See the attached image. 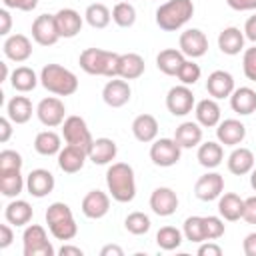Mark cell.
I'll return each instance as SVG.
<instances>
[{"mask_svg": "<svg viewBox=\"0 0 256 256\" xmlns=\"http://www.w3.org/2000/svg\"><path fill=\"white\" fill-rule=\"evenodd\" d=\"M14 240V232H12V224H0V250L8 248Z\"/></svg>", "mask_w": 256, "mask_h": 256, "instance_id": "816d5d0a", "label": "cell"}, {"mask_svg": "<svg viewBox=\"0 0 256 256\" xmlns=\"http://www.w3.org/2000/svg\"><path fill=\"white\" fill-rule=\"evenodd\" d=\"M34 150L40 156H54L62 150V138L54 130H42L34 138Z\"/></svg>", "mask_w": 256, "mask_h": 256, "instance_id": "8d00e7d4", "label": "cell"}, {"mask_svg": "<svg viewBox=\"0 0 256 256\" xmlns=\"http://www.w3.org/2000/svg\"><path fill=\"white\" fill-rule=\"evenodd\" d=\"M118 154V146L112 138H96L88 150V160H92L94 164L98 166H104V164H112V160L116 158Z\"/></svg>", "mask_w": 256, "mask_h": 256, "instance_id": "484cf974", "label": "cell"}, {"mask_svg": "<svg viewBox=\"0 0 256 256\" xmlns=\"http://www.w3.org/2000/svg\"><path fill=\"white\" fill-rule=\"evenodd\" d=\"M196 106V98L190 90V86L180 84V86H172L166 94V108L172 116H186L194 110Z\"/></svg>", "mask_w": 256, "mask_h": 256, "instance_id": "9c48e42d", "label": "cell"}, {"mask_svg": "<svg viewBox=\"0 0 256 256\" xmlns=\"http://www.w3.org/2000/svg\"><path fill=\"white\" fill-rule=\"evenodd\" d=\"M226 232L222 216H204V236L206 240H218Z\"/></svg>", "mask_w": 256, "mask_h": 256, "instance_id": "ee69618b", "label": "cell"}, {"mask_svg": "<svg viewBox=\"0 0 256 256\" xmlns=\"http://www.w3.org/2000/svg\"><path fill=\"white\" fill-rule=\"evenodd\" d=\"M22 156L16 152V150H2L0 152V172H6V170H22Z\"/></svg>", "mask_w": 256, "mask_h": 256, "instance_id": "bcb514c9", "label": "cell"}, {"mask_svg": "<svg viewBox=\"0 0 256 256\" xmlns=\"http://www.w3.org/2000/svg\"><path fill=\"white\" fill-rule=\"evenodd\" d=\"M0 68H2V78H0V82L10 80V74H12V72H8V64H6V62H0Z\"/></svg>", "mask_w": 256, "mask_h": 256, "instance_id": "94428289", "label": "cell"}, {"mask_svg": "<svg viewBox=\"0 0 256 256\" xmlns=\"http://www.w3.org/2000/svg\"><path fill=\"white\" fill-rule=\"evenodd\" d=\"M62 138L66 140V144L78 146V148H82L86 152L90 150V146L94 142V138H92V134L88 130L86 120L82 116H76V114L66 116V120L62 122Z\"/></svg>", "mask_w": 256, "mask_h": 256, "instance_id": "52a82bcc", "label": "cell"}, {"mask_svg": "<svg viewBox=\"0 0 256 256\" xmlns=\"http://www.w3.org/2000/svg\"><path fill=\"white\" fill-rule=\"evenodd\" d=\"M200 76H202V70H200V66L194 60H186L182 64L180 72H178V80L182 84H186V86H194L200 80Z\"/></svg>", "mask_w": 256, "mask_h": 256, "instance_id": "f6af8a7d", "label": "cell"}, {"mask_svg": "<svg viewBox=\"0 0 256 256\" xmlns=\"http://www.w3.org/2000/svg\"><path fill=\"white\" fill-rule=\"evenodd\" d=\"M198 256H222V246H218L214 240H204L198 246Z\"/></svg>", "mask_w": 256, "mask_h": 256, "instance_id": "681fc988", "label": "cell"}, {"mask_svg": "<svg viewBox=\"0 0 256 256\" xmlns=\"http://www.w3.org/2000/svg\"><path fill=\"white\" fill-rule=\"evenodd\" d=\"M216 138L224 146H238L246 138V126L236 118L220 120V124L216 126Z\"/></svg>", "mask_w": 256, "mask_h": 256, "instance_id": "d6986e66", "label": "cell"}, {"mask_svg": "<svg viewBox=\"0 0 256 256\" xmlns=\"http://www.w3.org/2000/svg\"><path fill=\"white\" fill-rule=\"evenodd\" d=\"M26 186V180L20 170H6L0 172V192L6 198H16Z\"/></svg>", "mask_w": 256, "mask_h": 256, "instance_id": "74e56055", "label": "cell"}, {"mask_svg": "<svg viewBox=\"0 0 256 256\" xmlns=\"http://www.w3.org/2000/svg\"><path fill=\"white\" fill-rule=\"evenodd\" d=\"M56 156H58V166H60L62 172H66V174H76V172H80V170L84 168V162H86V158H88V152L82 150V148H78V146L66 144Z\"/></svg>", "mask_w": 256, "mask_h": 256, "instance_id": "7402d4cb", "label": "cell"}, {"mask_svg": "<svg viewBox=\"0 0 256 256\" xmlns=\"http://www.w3.org/2000/svg\"><path fill=\"white\" fill-rule=\"evenodd\" d=\"M130 96H132V90H130V84L128 80L116 76V78H110L104 88H102V100L110 106V108H122L124 104L130 102Z\"/></svg>", "mask_w": 256, "mask_h": 256, "instance_id": "4fadbf2b", "label": "cell"}, {"mask_svg": "<svg viewBox=\"0 0 256 256\" xmlns=\"http://www.w3.org/2000/svg\"><path fill=\"white\" fill-rule=\"evenodd\" d=\"M222 192H224V178L218 172H206L194 184V194L202 202L218 200Z\"/></svg>", "mask_w": 256, "mask_h": 256, "instance_id": "5bb4252c", "label": "cell"}, {"mask_svg": "<svg viewBox=\"0 0 256 256\" xmlns=\"http://www.w3.org/2000/svg\"><path fill=\"white\" fill-rule=\"evenodd\" d=\"M12 124L14 122L8 116H2L0 118V142L2 144H6L10 140V136H12Z\"/></svg>", "mask_w": 256, "mask_h": 256, "instance_id": "db71d44e", "label": "cell"}, {"mask_svg": "<svg viewBox=\"0 0 256 256\" xmlns=\"http://www.w3.org/2000/svg\"><path fill=\"white\" fill-rule=\"evenodd\" d=\"M0 22H2V26H0V34H2V36H10L12 16H10L8 8H2V10H0Z\"/></svg>", "mask_w": 256, "mask_h": 256, "instance_id": "9f6ffc18", "label": "cell"}, {"mask_svg": "<svg viewBox=\"0 0 256 256\" xmlns=\"http://www.w3.org/2000/svg\"><path fill=\"white\" fill-rule=\"evenodd\" d=\"M46 224H48V230L50 234L56 238V240H72L76 238L78 234V224L74 220V214H72V208L64 202H52L48 208H46Z\"/></svg>", "mask_w": 256, "mask_h": 256, "instance_id": "3957f363", "label": "cell"}, {"mask_svg": "<svg viewBox=\"0 0 256 256\" xmlns=\"http://www.w3.org/2000/svg\"><path fill=\"white\" fill-rule=\"evenodd\" d=\"M4 8L12 10H22V12H32L38 6V0H2Z\"/></svg>", "mask_w": 256, "mask_h": 256, "instance_id": "c3c4849f", "label": "cell"}, {"mask_svg": "<svg viewBox=\"0 0 256 256\" xmlns=\"http://www.w3.org/2000/svg\"><path fill=\"white\" fill-rule=\"evenodd\" d=\"M40 78L36 76V72L30 68V66H18L12 70L10 74V84L16 92H32L36 86H38Z\"/></svg>", "mask_w": 256, "mask_h": 256, "instance_id": "d590c367", "label": "cell"}, {"mask_svg": "<svg viewBox=\"0 0 256 256\" xmlns=\"http://www.w3.org/2000/svg\"><path fill=\"white\" fill-rule=\"evenodd\" d=\"M242 210H244V198H240L234 192H222L218 198V214L228 220V222H236L242 218Z\"/></svg>", "mask_w": 256, "mask_h": 256, "instance_id": "1f68e13d", "label": "cell"}, {"mask_svg": "<svg viewBox=\"0 0 256 256\" xmlns=\"http://www.w3.org/2000/svg\"><path fill=\"white\" fill-rule=\"evenodd\" d=\"M196 160H198L200 166H204L208 170L220 166L222 160H224V148H222V144L220 142H212V140L200 142L198 152H196Z\"/></svg>", "mask_w": 256, "mask_h": 256, "instance_id": "4dcf8cb0", "label": "cell"}, {"mask_svg": "<svg viewBox=\"0 0 256 256\" xmlns=\"http://www.w3.org/2000/svg\"><path fill=\"white\" fill-rule=\"evenodd\" d=\"M244 36H246L250 42L256 44V14L246 20V24H244Z\"/></svg>", "mask_w": 256, "mask_h": 256, "instance_id": "6f0895ef", "label": "cell"}, {"mask_svg": "<svg viewBox=\"0 0 256 256\" xmlns=\"http://www.w3.org/2000/svg\"><path fill=\"white\" fill-rule=\"evenodd\" d=\"M84 20H86L92 28L102 30V28H106V26L110 24V20H112V12L108 10L106 4H102V2H94V4H88L86 12H84Z\"/></svg>", "mask_w": 256, "mask_h": 256, "instance_id": "f35d334b", "label": "cell"}, {"mask_svg": "<svg viewBox=\"0 0 256 256\" xmlns=\"http://www.w3.org/2000/svg\"><path fill=\"white\" fill-rule=\"evenodd\" d=\"M230 108L240 116L256 112V90H252L250 86L234 88V92L230 94Z\"/></svg>", "mask_w": 256, "mask_h": 256, "instance_id": "4316f807", "label": "cell"}, {"mask_svg": "<svg viewBox=\"0 0 256 256\" xmlns=\"http://www.w3.org/2000/svg\"><path fill=\"white\" fill-rule=\"evenodd\" d=\"M250 186H252V190L256 192V166H254L252 172H250Z\"/></svg>", "mask_w": 256, "mask_h": 256, "instance_id": "6125c7cd", "label": "cell"}, {"mask_svg": "<svg viewBox=\"0 0 256 256\" xmlns=\"http://www.w3.org/2000/svg\"><path fill=\"white\" fill-rule=\"evenodd\" d=\"M22 252L24 256H54L56 250L48 240L46 228L40 224H28L22 234Z\"/></svg>", "mask_w": 256, "mask_h": 256, "instance_id": "8992f818", "label": "cell"}, {"mask_svg": "<svg viewBox=\"0 0 256 256\" xmlns=\"http://www.w3.org/2000/svg\"><path fill=\"white\" fill-rule=\"evenodd\" d=\"M36 116L46 128H56V126H62V122L66 120V106L60 98L48 96L38 102Z\"/></svg>", "mask_w": 256, "mask_h": 256, "instance_id": "30bf717a", "label": "cell"}, {"mask_svg": "<svg viewBox=\"0 0 256 256\" xmlns=\"http://www.w3.org/2000/svg\"><path fill=\"white\" fill-rule=\"evenodd\" d=\"M206 90L216 100L230 98V94L234 92V76L230 72H226V70H214V72L208 74Z\"/></svg>", "mask_w": 256, "mask_h": 256, "instance_id": "ffe728a7", "label": "cell"}, {"mask_svg": "<svg viewBox=\"0 0 256 256\" xmlns=\"http://www.w3.org/2000/svg\"><path fill=\"white\" fill-rule=\"evenodd\" d=\"M32 102L28 96H12L6 104V116L14 124H26L32 118Z\"/></svg>", "mask_w": 256, "mask_h": 256, "instance_id": "836d02e7", "label": "cell"}, {"mask_svg": "<svg viewBox=\"0 0 256 256\" xmlns=\"http://www.w3.org/2000/svg\"><path fill=\"white\" fill-rule=\"evenodd\" d=\"M60 38H74L84 24V16H80V12H76L74 8H62L54 14Z\"/></svg>", "mask_w": 256, "mask_h": 256, "instance_id": "44dd1931", "label": "cell"}, {"mask_svg": "<svg viewBox=\"0 0 256 256\" xmlns=\"http://www.w3.org/2000/svg\"><path fill=\"white\" fill-rule=\"evenodd\" d=\"M118 2H128V0H118Z\"/></svg>", "mask_w": 256, "mask_h": 256, "instance_id": "be15d7a7", "label": "cell"}, {"mask_svg": "<svg viewBox=\"0 0 256 256\" xmlns=\"http://www.w3.org/2000/svg\"><path fill=\"white\" fill-rule=\"evenodd\" d=\"M184 62H186V56L176 48L160 50L158 56H156V66L166 76H178V72H180Z\"/></svg>", "mask_w": 256, "mask_h": 256, "instance_id": "f1b7e54d", "label": "cell"}, {"mask_svg": "<svg viewBox=\"0 0 256 256\" xmlns=\"http://www.w3.org/2000/svg\"><path fill=\"white\" fill-rule=\"evenodd\" d=\"M182 234L188 242H194V244L204 242L206 240V236H204V216H188L184 220Z\"/></svg>", "mask_w": 256, "mask_h": 256, "instance_id": "b9f144b4", "label": "cell"}, {"mask_svg": "<svg viewBox=\"0 0 256 256\" xmlns=\"http://www.w3.org/2000/svg\"><path fill=\"white\" fill-rule=\"evenodd\" d=\"M106 186L112 200L126 204L136 196V178L134 168L126 162H112L106 170Z\"/></svg>", "mask_w": 256, "mask_h": 256, "instance_id": "6da1fadb", "label": "cell"}, {"mask_svg": "<svg viewBox=\"0 0 256 256\" xmlns=\"http://www.w3.org/2000/svg\"><path fill=\"white\" fill-rule=\"evenodd\" d=\"M226 164H228V170H230L232 174L244 176V174H250V172H252V168L256 166V158H254V152H252L250 148L236 146V148L230 152Z\"/></svg>", "mask_w": 256, "mask_h": 256, "instance_id": "603a6c76", "label": "cell"}, {"mask_svg": "<svg viewBox=\"0 0 256 256\" xmlns=\"http://www.w3.org/2000/svg\"><path fill=\"white\" fill-rule=\"evenodd\" d=\"M182 148L174 138H156L150 146V160L160 168H170L178 164Z\"/></svg>", "mask_w": 256, "mask_h": 256, "instance_id": "ba28073f", "label": "cell"}, {"mask_svg": "<svg viewBox=\"0 0 256 256\" xmlns=\"http://www.w3.org/2000/svg\"><path fill=\"white\" fill-rule=\"evenodd\" d=\"M40 84L56 96H72L78 90V78L60 64H46L40 70Z\"/></svg>", "mask_w": 256, "mask_h": 256, "instance_id": "5b68a950", "label": "cell"}, {"mask_svg": "<svg viewBox=\"0 0 256 256\" xmlns=\"http://www.w3.org/2000/svg\"><path fill=\"white\" fill-rule=\"evenodd\" d=\"M178 50L188 58H200L208 52V38L198 28H188L178 38Z\"/></svg>", "mask_w": 256, "mask_h": 256, "instance_id": "7c38bea8", "label": "cell"}, {"mask_svg": "<svg viewBox=\"0 0 256 256\" xmlns=\"http://www.w3.org/2000/svg\"><path fill=\"white\" fill-rule=\"evenodd\" d=\"M82 214L90 220H98L104 218L110 210V194L102 192V190H90L84 198H82Z\"/></svg>", "mask_w": 256, "mask_h": 256, "instance_id": "e0dca14e", "label": "cell"}, {"mask_svg": "<svg viewBox=\"0 0 256 256\" xmlns=\"http://www.w3.org/2000/svg\"><path fill=\"white\" fill-rule=\"evenodd\" d=\"M100 256H124V250L118 244H106V246H102Z\"/></svg>", "mask_w": 256, "mask_h": 256, "instance_id": "680465c9", "label": "cell"}, {"mask_svg": "<svg viewBox=\"0 0 256 256\" xmlns=\"http://www.w3.org/2000/svg\"><path fill=\"white\" fill-rule=\"evenodd\" d=\"M78 64L86 74L116 78L118 76L120 54H116L112 50H102V48H86V50L80 52Z\"/></svg>", "mask_w": 256, "mask_h": 256, "instance_id": "7a4b0ae2", "label": "cell"}, {"mask_svg": "<svg viewBox=\"0 0 256 256\" xmlns=\"http://www.w3.org/2000/svg\"><path fill=\"white\" fill-rule=\"evenodd\" d=\"M58 254L60 256H82L84 254V250L80 248V246H72V244H64L60 250H58Z\"/></svg>", "mask_w": 256, "mask_h": 256, "instance_id": "91938a15", "label": "cell"}, {"mask_svg": "<svg viewBox=\"0 0 256 256\" xmlns=\"http://www.w3.org/2000/svg\"><path fill=\"white\" fill-rule=\"evenodd\" d=\"M242 250L246 256H256V232L246 234V238L242 240Z\"/></svg>", "mask_w": 256, "mask_h": 256, "instance_id": "11a10c76", "label": "cell"}, {"mask_svg": "<svg viewBox=\"0 0 256 256\" xmlns=\"http://www.w3.org/2000/svg\"><path fill=\"white\" fill-rule=\"evenodd\" d=\"M242 70H244V76L250 80V82H256V44L252 48H246L244 50V56H242Z\"/></svg>", "mask_w": 256, "mask_h": 256, "instance_id": "7dc6e473", "label": "cell"}, {"mask_svg": "<svg viewBox=\"0 0 256 256\" xmlns=\"http://www.w3.org/2000/svg\"><path fill=\"white\" fill-rule=\"evenodd\" d=\"M32 40L40 46H54L60 40V32L54 14H40L32 22Z\"/></svg>", "mask_w": 256, "mask_h": 256, "instance_id": "8fae6325", "label": "cell"}, {"mask_svg": "<svg viewBox=\"0 0 256 256\" xmlns=\"http://www.w3.org/2000/svg\"><path fill=\"white\" fill-rule=\"evenodd\" d=\"M174 140L178 142L180 148H196L202 142V126L198 122L186 120L180 126H176Z\"/></svg>", "mask_w": 256, "mask_h": 256, "instance_id": "f546056e", "label": "cell"}, {"mask_svg": "<svg viewBox=\"0 0 256 256\" xmlns=\"http://www.w3.org/2000/svg\"><path fill=\"white\" fill-rule=\"evenodd\" d=\"M132 134L138 142H154L158 136V120L152 114H138L132 120Z\"/></svg>", "mask_w": 256, "mask_h": 256, "instance_id": "83f0119b", "label": "cell"}, {"mask_svg": "<svg viewBox=\"0 0 256 256\" xmlns=\"http://www.w3.org/2000/svg\"><path fill=\"white\" fill-rule=\"evenodd\" d=\"M182 240H184V234L176 226H162L156 232V244H158V248H162L166 252L176 250L182 244Z\"/></svg>", "mask_w": 256, "mask_h": 256, "instance_id": "ab89813d", "label": "cell"}, {"mask_svg": "<svg viewBox=\"0 0 256 256\" xmlns=\"http://www.w3.org/2000/svg\"><path fill=\"white\" fill-rule=\"evenodd\" d=\"M242 218H244L248 224H256V196H250V198L244 200Z\"/></svg>", "mask_w": 256, "mask_h": 256, "instance_id": "f907efd6", "label": "cell"}, {"mask_svg": "<svg viewBox=\"0 0 256 256\" xmlns=\"http://www.w3.org/2000/svg\"><path fill=\"white\" fill-rule=\"evenodd\" d=\"M194 16L192 0H168L156 8V24L164 32L180 30Z\"/></svg>", "mask_w": 256, "mask_h": 256, "instance_id": "277c9868", "label": "cell"}, {"mask_svg": "<svg viewBox=\"0 0 256 256\" xmlns=\"http://www.w3.org/2000/svg\"><path fill=\"white\" fill-rule=\"evenodd\" d=\"M2 52L12 62H26L32 56V42L26 34H10L2 44Z\"/></svg>", "mask_w": 256, "mask_h": 256, "instance_id": "ac0fdd59", "label": "cell"}, {"mask_svg": "<svg viewBox=\"0 0 256 256\" xmlns=\"http://www.w3.org/2000/svg\"><path fill=\"white\" fill-rule=\"evenodd\" d=\"M244 40H246L244 30L236 26H228L218 34V48L226 56H236L244 50Z\"/></svg>", "mask_w": 256, "mask_h": 256, "instance_id": "cb8c5ba5", "label": "cell"}, {"mask_svg": "<svg viewBox=\"0 0 256 256\" xmlns=\"http://www.w3.org/2000/svg\"><path fill=\"white\" fill-rule=\"evenodd\" d=\"M146 70V64H144V58L136 52H126V54H120V64H118V76L124 78V80H136L144 74Z\"/></svg>", "mask_w": 256, "mask_h": 256, "instance_id": "d6a6232c", "label": "cell"}, {"mask_svg": "<svg viewBox=\"0 0 256 256\" xmlns=\"http://www.w3.org/2000/svg\"><path fill=\"white\" fill-rule=\"evenodd\" d=\"M226 4L236 12H248L256 10V0H226Z\"/></svg>", "mask_w": 256, "mask_h": 256, "instance_id": "f5cc1de1", "label": "cell"}, {"mask_svg": "<svg viewBox=\"0 0 256 256\" xmlns=\"http://www.w3.org/2000/svg\"><path fill=\"white\" fill-rule=\"evenodd\" d=\"M56 186L54 174L46 168H36L26 176V190L34 198H44L48 196Z\"/></svg>", "mask_w": 256, "mask_h": 256, "instance_id": "2e32d148", "label": "cell"}, {"mask_svg": "<svg viewBox=\"0 0 256 256\" xmlns=\"http://www.w3.org/2000/svg\"><path fill=\"white\" fill-rule=\"evenodd\" d=\"M194 114H196V122L204 128H214L220 124L222 118V110L216 102V98H204L200 102H196L194 106Z\"/></svg>", "mask_w": 256, "mask_h": 256, "instance_id": "d4e9b609", "label": "cell"}, {"mask_svg": "<svg viewBox=\"0 0 256 256\" xmlns=\"http://www.w3.org/2000/svg\"><path fill=\"white\" fill-rule=\"evenodd\" d=\"M112 22L120 28H130L136 22V8L130 2H116L112 8Z\"/></svg>", "mask_w": 256, "mask_h": 256, "instance_id": "60d3db41", "label": "cell"}, {"mask_svg": "<svg viewBox=\"0 0 256 256\" xmlns=\"http://www.w3.org/2000/svg\"><path fill=\"white\" fill-rule=\"evenodd\" d=\"M150 208L156 216H172L178 210V196L172 188L168 186H158L150 194Z\"/></svg>", "mask_w": 256, "mask_h": 256, "instance_id": "9a60e30c", "label": "cell"}, {"mask_svg": "<svg viewBox=\"0 0 256 256\" xmlns=\"http://www.w3.org/2000/svg\"><path fill=\"white\" fill-rule=\"evenodd\" d=\"M34 216V210L32 206L26 202V200H12L6 210H4V218L6 222H10L12 226H26Z\"/></svg>", "mask_w": 256, "mask_h": 256, "instance_id": "e575fe53", "label": "cell"}, {"mask_svg": "<svg viewBox=\"0 0 256 256\" xmlns=\"http://www.w3.org/2000/svg\"><path fill=\"white\" fill-rule=\"evenodd\" d=\"M150 226H152V222H150V218H148L144 212H130V214L126 216V220H124V228H126L130 234H134V236L146 234V232L150 230Z\"/></svg>", "mask_w": 256, "mask_h": 256, "instance_id": "7bdbcfd3", "label": "cell"}]
</instances>
